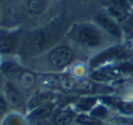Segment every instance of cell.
<instances>
[{
	"instance_id": "ffe728a7",
	"label": "cell",
	"mask_w": 133,
	"mask_h": 125,
	"mask_svg": "<svg viewBox=\"0 0 133 125\" xmlns=\"http://www.w3.org/2000/svg\"><path fill=\"white\" fill-rule=\"evenodd\" d=\"M111 5H115L118 8H122L124 10H128V1L127 0H112Z\"/></svg>"
},
{
	"instance_id": "3957f363",
	"label": "cell",
	"mask_w": 133,
	"mask_h": 125,
	"mask_svg": "<svg viewBox=\"0 0 133 125\" xmlns=\"http://www.w3.org/2000/svg\"><path fill=\"white\" fill-rule=\"evenodd\" d=\"M123 55H124V53H123L122 49L111 48V49L98 54L97 57H94L92 59V62H90V66L92 67H98L99 65H102V63H105L107 61H111V59H115V58H119V57H123Z\"/></svg>"
},
{
	"instance_id": "ba28073f",
	"label": "cell",
	"mask_w": 133,
	"mask_h": 125,
	"mask_svg": "<svg viewBox=\"0 0 133 125\" xmlns=\"http://www.w3.org/2000/svg\"><path fill=\"white\" fill-rule=\"evenodd\" d=\"M72 117H74V112L72 111H62L59 112L56 119H54V123L56 125H69L72 121Z\"/></svg>"
},
{
	"instance_id": "7402d4cb",
	"label": "cell",
	"mask_w": 133,
	"mask_h": 125,
	"mask_svg": "<svg viewBox=\"0 0 133 125\" xmlns=\"http://www.w3.org/2000/svg\"><path fill=\"white\" fill-rule=\"evenodd\" d=\"M115 121H116L118 125H132L133 124V121L131 119H124V117H119V119H116Z\"/></svg>"
},
{
	"instance_id": "d6986e66",
	"label": "cell",
	"mask_w": 133,
	"mask_h": 125,
	"mask_svg": "<svg viewBox=\"0 0 133 125\" xmlns=\"http://www.w3.org/2000/svg\"><path fill=\"white\" fill-rule=\"evenodd\" d=\"M106 115V108L105 107H97V108H94L93 111H92V116L93 117H103Z\"/></svg>"
},
{
	"instance_id": "9c48e42d",
	"label": "cell",
	"mask_w": 133,
	"mask_h": 125,
	"mask_svg": "<svg viewBox=\"0 0 133 125\" xmlns=\"http://www.w3.org/2000/svg\"><path fill=\"white\" fill-rule=\"evenodd\" d=\"M45 45V38L43 34H36L32 36L30 41V49L31 50H40Z\"/></svg>"
},
{
	"instance_id": "7c38bea8",
	"label": "cell",
	"mask_w": 133,
	"mask_h": 125,
	"mask_svg": "<svg viewBox=\"0 0 133 125\" xmlns=\"http://www.w3.org/2000/svg\"><path fill=\"white\" fill-rule=\"evenodd\" d=\"M50 98H52V94H49V93L40 94V95H38V97L30 103V107H40V106L44 105L45 102H48Z\"/></svg>"
},
{
	"instance_id": "603a6c76",
	"label": "cell",
	"mask_w": 133,
	"mask_h": 125,
	"mask_svg": "<svg viewBox=\"0 0 133 125\" xmlns=\"http://www.w3.org/2000/svg\"><path fill=\"white\" fill-rule=\"evenodd\" d=\"M6 111V102L3 97H0V115Z\"/></svg>"
},
{
	"instance_id": "ac0fdd59",
	"label": "cell",
	"mask_w": 133,
	"mask_h": 125,
	"mask_svg": "<svg viewBox=\"0 0 133 125\" xmlns=\"http://www.w3.org/2000/svg\"><path fill=\"white\" fill-rule=\"evenodd\" d=\"M78 89H79L80 92H85V93H88V92H93V90H94V85H93L92 83H89V81H87V83L80 84V85L78 86Z\"/></svg>"
},
{
	"instance_id": "4fadbf2b",
	"label": "cell",
	"mask_w": 133,
	"mask_h": 125,
	"mask_svg": "<svg viewBox=\"0 0 133 125\" xmlns=\"http://www.w3.org/2000/svg\"><path fill=\"white\" fill-rule=\"evenodd\" d=\"M112 78V74L110 72V70H101V71H97L92 75V79L94 80H99V81H103V80H109Z\"/></svg>"
},
{
	"instance_id": "2e32d148",
	"label": "cell",
	"mask_w": 133,
	"mask_h": 125,
	"mask_svg": "<svg viewBox=\"0 0 133 125\" xmlns=\"http://www.w3.org/2000/svg\"><path fill=\"white\" fill-rule=\"evenodd\" d=\"M21 84L26 88H30L34 84V75H31L30 72H22L21 75Z\"/></svg>"
},
{
	"instance_id": "d4e9b609",
	"label": "cell",
	"mask_w": 133,
	"mask_h": 125,
	"mask_svg": "<svg viewBox=\"0 0 133 125\" xmlns=\"http://www.w3.org/2000/svg\"><path fill=\"white\" fill-rule=\"evenodd\" d=\"M132 1H133V0H132Z\"/></svg>"
},
{
	"instance_id": "cb8c5ba5",
	"label": "cell",
	"mask_w": 133,
	"mask_h": 125,
	"mask_svg": "<svg viewBox=\"0 0 133 125\" xmlns=\"http://www.w3.org/2000/svg\"><path fill=\"white\" fill-rule=\"evenodd\" d=\"M0 85H1V79H0Z\"/></svg>"
},
{
	"instance_id": "5bb4252c",
	"label": "cell",
	"mask_w": 133,
	"mask_h": 125,
	"mask_svg": "<svg viewBox=\"0 0 133 125\" xmlns=\"http://www.w3.org/2000/svg\"><path fill=\"white\" fill-rule=\"evenodd\" d=\"M76 121L82 125H98L97 119L93 117V116H88V115H80V116H78Z\"/></svg>"
},
{
	"instance_id": "5b68a950",
	"label": "cell",
	"mask_w": 133,
	"mask_h": 125,
	"mask_svg": "<svg viewBox=\"0 0 133 125\" xmlns=\"http://www.w3.org/2000/svg\"><path fill=\"white\" fill-rule=\"evenodd\" d=\"M16 40L9 34H0V52L1 53H10L14 49Z\"/></svg>"
},
{
	"instance_id": "8fae6325",
	"label": "cell",
	"mask_w": 133,
	"mask_h": 125,
	"mask_svg": "<svg viewBox=\"0 0 133 125\" xmlns=\"http://www.w3.org/2000/svg\"><path fill=\"white\" fill-rule=\"evenodd\" d=\"M45 8V1L43 0H31L29 3V10L31 13H40Z\"/></svg>"
},
{
	"instance_id": "30bf717a",
	"label": "cell",
	"mask_w": 133,
	"mask_h": 125,
	"mask_svg": "<svg viewBox=\"0 0 133 125\" xmlns=\"http://www.w3.org/2000/svg\"><path fill=\"white\" fill-rule=\"evenodd\" d=\"M109 12H110V14H111L114 18H116L118 21H124V19L127 18V10H124V9H122V8H118V6H115V5H110Z\"/></svg>"
},
{
	"instance_id": "8992f818",
	"label": "cell",
	"mask_w": 133,
	"mask_h": 125,
	"mask_svg": "<svg viewBox=\"0 0 133 125\" xmlns=\"http://www.w3.org/2000/svg\"><path fill=\"white\" fill-rule=\"evenodd\" d=\"M52 114V106L50 105H43L40 107H38L31 115L30 119L32 120H40V119H45Z\"/></svg>"
},
{
	"instance_id": "52a82bcc",
	"label": "cell",
	"mask_w": 133,
	"mask_h": 125,
	"mask_svg": "<svg viewBox=\"0 0 133 125\" xmlns=\"http://www.w3.org/2000/svg\"><path fill=\"white\" fill-rule=\"evenodd\" d=\"M6 95H8V99L12 103V106H18L19 105L21 97H19L18 90L14 88V85H12V84L6 85Z\"/></svg>"
},
{
	"instance_id": "7a4b0ae2",
	"label": "cell",
	"mask_w": 133,
	"mask_h": 125,
	"mask_svg": "<svg viewBox=\"0 0 133 125\" xmlns=\"http://www.w3.org/2000/svg\"><path fill=\"white\" fill-rule=\"evenodd\" d=\"M79 40L87 46H97L101 41V36L97 30H94L93 27L85 26L79 31Z\"/></svg>"
},
{
	"instance_id": "44dd1931",
	"label": "cell",
	"mask_w": 133,
	"mask_h": 125,
	"mask_svg": "<svg viewBox=\"0 0 133 125\" xmlns=\"http://www.w3.org/2000/svg\"><path fill=\"white\" fill-rule=\"evenodd\" d=\"M61 86H62V89L69 90V89H71V88L74 86V84H72V81H71L70 79H63V80L61 81Z\"/></svg>"
},
{
	"instance_id": "6da1fadb",
	"label": "cell",
	"mask_w": 133,
	"mask_h": 125,
	"mask_svg": "<svg viewBox=\"0 0 133 125\" xmlns=\"http://www.w3.org/2000/svg\"><path fill=\"white\" fill-rule=\"evenodd\" d=\"M72 61V52L67 46H59L49 54V63L54 67H65Z\"/></svg>"
},
{
	"instance_id": "277c9868",
	"label": "cell",
	"mask_w": 133,
	"mask_h": 125,
	"mask_svg": "<svg viewBox=\"0 0 133 125\" xmlns=\"http://www.w3.org/2000/svg\"><path fill=\"white\" fill-rule=\"evenodd\" d=\"M97 22L101 25V27H103L107 32H110L111 35H114V36H116V38H119L120 36V29L118 27V25L114 22V21H111L110 18H107V17H105V16H98L97 17Z\"/></svg>"
},
{
	"instance_id": "9a60e30c",
	"label": "cell",
	"mask_w": 133,
	"mask_h": 125,
	"mask_svg": "<svg viewBox=\"0 0 133 125\" xmlns=\"http://www.w3.org/2000/svg\"><path fill=\"white\" fill-rule=\"evenodd\" d=\"M96 103V99L94 98H85V99H82L79 103H78V108L82 110V111H88L93 107V105Z\"/></svg>"
},
{
	"instance_id": "e0dca14e",
	"label": "cell",
	"mask_w": 133,
	"mask_h": 125,
	"mask_svg": "<svg viewBox=\"0 0 133 125\" xmlns=\"http://www.w3.org/2000/svg\"><path fill=\"white\" fill-rule=\"evenodd\" d=\"M118 108L120 111H123L124 114H133V103H124V102H119Z\"/></svg>"
}]
</instances>
